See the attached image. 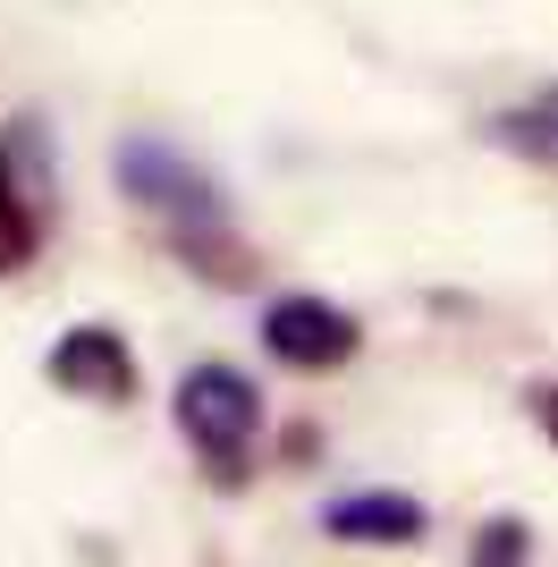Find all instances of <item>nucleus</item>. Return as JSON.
Listing matches in <instances>:
<instances>
[{"instance_id": "6e6552de", "label": "nucleus", "mask_w": 558, "mask_h": 567, "mask_svg": "<svg viewBox=\"0 0 558 567\" xmlns=\"http://www.w3.org/2000/svg\"><path fill=\"white\" fill-rule=\"evenodd\" d=\"M474 567H525V525H516V517L483 525V543H474Z\"/></svg>"}, {"instance_id": "1a4fd4ad", "label": "nucleus", "mask_w": 558, "mask_h": 567, "mask_svg": "<svg viewBox=\"0 0 558 567\" xmlns=\"http://www.w3.org/2000/svg\"><path fill=\"white\" fill-rule=\"evenodd\" d=\"M525 406H534V424L550 432V450H558V381H541V390H534Z\"/></svg>"}, {"instance_id": "423d86ee", "label": "nucleus", "mask_w": 558, "mask_h": 567, "mask_svg": "<svg viewBox=\"0 0 558 567\" xmlns=\"http://www.w3.org/2000/svg\"><path fill=\"white\" fill-rule=\"evenodd\" d=\"M322 534H339V543H372V550L423 543V499H406V492H348V499H330V508H322Z\"/></svg>"}, {"instance_id": "7ed1b4c3", "label": "nucleus", "mask_w": 558, "mask_h": 567, "mask_svg": "<svg viewBox=\"0 0 558 567\" xmlns=\"http://www.w3.org/2000/svg\"><path fill=\"white\" fill-rule=\"evenodd\" d=\"M262 348H271L279 364H297V373H330V364L355 355V313H339L330 297H271Z\"/></svg>"}, {"instance_id": "39448f33", "label": "nucleus", "mask_w": 558, "mask_h": 567, "mask_svg": "<svg viewBox=\"0 0 558 567\" xmlns=\"http://www.w3.org/2000/svg\"><path fill=\"white\" fill-rule=\"evenodd\" d=\"M51 381L76 390V399H93V406H118V399H136V355H127V339L111 322H76L51 348Z\"/></svg>"}, {"instance_id": "f257e3e1", "label": "nucleus", "mask_w": 558, "mask_h": 567, "mask_svg": "<svg viewBox=\"0 0 558 567\" xmlns=\"http://www.w3.org/2000/svg\"><path fill=\"white\" fill-rule=\"evenodd\" d=\"M111 169H118V187L136 195L144 213H162L169 229H178L186 255H195L204 237L229 229V204H220V187H211L204 169L186 162L178 144H162V136H127V144L111 153Z\"/></svg>"}, {"instance_id": "20e7f679", "label": "nucleus", "mask_w": 558, "mask_h": 567, "mask_svg": "<svg viewBox=\"0 0 558 567\" xmlns=\"http://www.w3.org/2000/svg\"><path fill=\"white\" fill-rule=\"evenodd\" d=\"M43 246V153L34 127H9L0 144V271H25Z\"/></svg>"}, {"instance_id": "f03ea898", "label": "nucleus", "mask_w": 558, "mask_h": 567, "mask_svg": "<svg viewBox=\"0 0 558 567\" xmlns=\"http://www.w3.org/2000/svg\"><path fill=\"white\" fill-rule=\"evenodd\" d=\"M178 432L211 457V466L237 474V457L255 450V432H262L255 381L237 373V364H195V373L178 381Z\"/></svg>"}, {"instance_id": "0eeeda50", "label": "nucleus", "mask_w": 558, "mask_h": 567, "mask_svg": "<svg viewBox=\"0 0 558 567\" xmlns=\"http://www.w3.org/2000/svg\"><path fill=\"white\" fill-rule=\"evenodd\" d=\"M490 136L508 144V153H525V162L558 169V85L534 94V102H516V111H499V118H490Z\"/></svg>"}]
</instances>
